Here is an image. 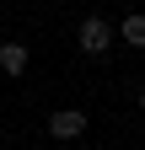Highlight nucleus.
Here are the masks:
<instances>
[{
    "mask_svg": "<svg viewBox=\"0 0 145 150\" xmlns=\"http://www.w3.org/2000/svg\"><path fill=\"white\" fill-rule=\"evenodd\" d=\"M113 38H118V27L107 22V16H81V27H75V43H81V54H92V59H102L107 48H113Z\"/></svg>",
    "mask_w": 145,
    "mask_h": 150,
    "instance_id": "1",
    "label": "nucleus"
},
{
    "mask_svg": "<svg viewBox=\"0 0 145 150\" xmlns=\"http://www.w3.org/2000/svg\"><path fill=\"white\" fill-rule=\"evenodd\" d=\"M48 134L65 139V145L81 139V134H86V112H81V107H59V112H48Z\"/></svg>",
    "mask_w": 145,
    "mask_h": 150,
    "instance_id": "2",
    "label": "nucleus"
},
{
    "mask_svg": "<svg viewBox=\"0 0 145 150\" xmlns=\"http://www.w3.org/2000/svg\"><path fill=\"white\" fill-rule=\"evenodd\" d=\"M0 70H6L11 81H16V75L27 70V48H22V43H6V38H0Z\"/></svg>",
    "mask_w": 145,
    "mask_h": 150,
    "instance_id": "3",
    "label": "nucleus"
},
{
    "mask_svg": "<svg viewBox=\"0 0 145 150\" xmlns=\"http://www.w3.org/2000/svg\"><path fill=\"white\" fill-rule=\"evenodd\" d=\"M118 38L129 48H145V11H129V16H124V22H118Z\"/></svg>",
    "mask_w": 145,
    "mask_h": 150,
    "instance_id": "4",
    "label": "nucleus"
},
{
    "mask_svg": "<svg viewBox=\"0 0 145 150\" xmlns=\"http://www.w3.org/2000/svg\"><path fill=\"white\" fill-rule=\"evenodd\" d=\"M140 112H145V91H140Z\"/></svg>",
    "mask_w": 145,
    "mask_h": 150,
    "instance_id": "5",
    "label": "nucleus"
},
{
    "mask_svg": "<svg viewBox=\"0 0 145 150\" xmlns=\"http://www.w3.org/2000/svg\"><path fill=\"white\" fill-rule=\"evenodd\" d=\"M124 6H129V0H124Z\"/></svg>",
    "mask_w": 145,
    "mask_h": 150,
    "instance_id": "6",
    "label": "nucleus"
}]
</instances>
